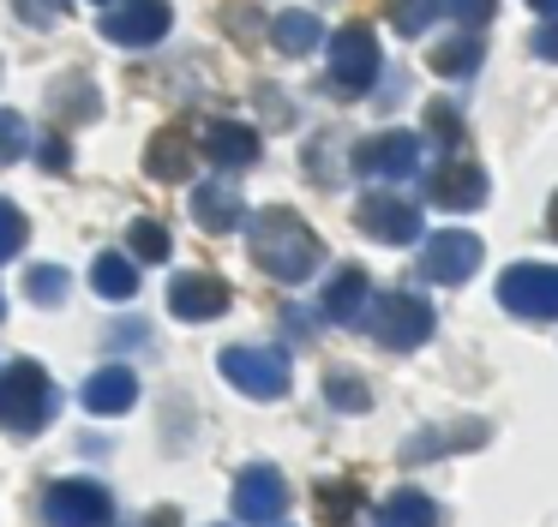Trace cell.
<instances>
[{
    "label": "cell",
    "instance_id": "cell-1",
    "mask_svg": "<svg viewBox=\"0 0 558 527\" xmlns=\"http://www.w3.org/2000/svg\"><path fill=\"white\" fill-rule=\"evenodd\" d=\"M246 252H253V264L270 282H306L325 264V240L282 204H270V210H258L246 222Z\"/></svg>",
    "mask_w": 558,
    "mask_h": 527
},
{
    "label": "cell",
    "instance_id": "cell-2",
    "mask_svg": "<svg viewBox=\"0 0 558 527\" xmlns=\"http://www.w3.org/2000/svg\"><path fill=\"white\" fill-rule=\"evenodd\" d=\"M54 414V383L37 359H13V366H0V426L31 438L43 431Z\"/></svg>",
    "mask_w": 558,
    "mask_h": 527
},
{
    "label": "cell",
    "instance_id": "cell-3",
    "mask_svg": "<svg viewBox=\"0 0 558 527\" xmlns=\"http://www.w3.org/2000/svg\"><path fill=\"white\" fill-rule=\"evenodd\" d=\"M498 306L534 323H558V264H510L498 275Z\"/></svg>",
    "mask_w": 558,
    "mask_h": 527
},
{
    "label": "cell",
    "instance_id": "cell-4",
    "mask_svg": "<svg viewBox=\"0 0 558 527\" xmlns=\"http://www.w3.org/2000/svg\"><path fill=\"white\" fill-rule=\"evenodd\" d=\"M361 318H366V330H373L385 347H421L426 335H433V323H438L433 306H426L421 294H402V287L397 294H378L373 311H361Z\"/></svg>",
    "mask_w": 558,
    "mask_h": 527
},
{
    "label": "cell",
    "instance_id": "cell-5",
    "mask_svg": "<svg viewBox=\"0 0 558 527\" xmlns=\"http://www.w3.org/2000/svg\"><path fill=\"white\" fill-rule=\"evenodd\" d=\"M373 78H378V36H373V24H342V30L330 36V90L361 96V90H373Z\"/></svg>",
    "mask_w": 558,
    "mask_h": 527
},
{
    "label": "cell",
    "instance_id": "cell-6",
    "mask_svg": "<svg viewBox=\"0 0 558 527\" xmlns=\"http://www.w3.org/2000/svg\"><path fill=\"white\" fill-rule=\"evenodd\" d=\"M222 378L253 402H277V395H289V354L282 347H229Z\"/></svg>",
    "mask_w": 558,
    "mask_h": 527
},
{
    "label": "cell",
    "instance_id": "cell-7",
    "mask_svg": "<svg viewBox=\"0 0 558 527\" xmlns=\"http://www.w3.org/2000/svg\"><path fill=\"white\" fill-rule=\"evenodd\" d=\"M43 522L49 527H109L114 498L97 479H54L49 498H43Z\"/></svg>",
    "mask_w": 558,
    "mask_h": 527
},
{
    "label": "cell",
    "instance_id": "cell-8",
    "mask_svg": "<svg viewBox=\"0 0 558 527\" xmlns=\"http://www.w3.org/2000/svg\"><path fill=\"white\" fill-rule=\"evenodd\" d=\"M354 222H361V234L385 240V246H409V240H421V204L378 186V192H361Z\"/></svg>",
    "mask_w": 558,
    "mask_h": 527
},
{
    "label": "cell",
    "instance_id": "cell-9",
    "mask_svg": "<svg viewBox=\"0 0 558 527\" xmlns=\"http://www.w3.org/2000/svg\"><path fill=\"white\" fill-rule=\"evenodd\" d=\"M349 162L361 180H409L421 168V138L414 132H373L349 150Z\"/></svg>",
    "mask_w": 558,
    "mask_h": 527
},
{
    "label": "cell",
    "instance_id": "cell-10",
    "mask_svg": "<svg viewBox=\"0 0 558 527\" xmlns=\"http://www.w3.org/2000/svg\"><path fill=\"white\" fill-rule=\"evenodd\" d=\"M169 24H174L169 0H114V7L102 12V36H109V42H121V48L162 42V36H169Z\"/></svg>",
    "mask_w": 558,
    "mask_h": 527
},
{
    "label": "cell",
    "instance_id": "cell-11",
    "mask_svg": "<svg viewBox=\"0 0 558 527\" xmlns=\"http://www.w3.org/2000/svg\"><path fill=\"white\" fill-rule=\"evenodd\" d=\"M474 270H481V240L462 234V228H445V234H433L421 246V275L426 282L457 287V282H469Z\"/></svg>",
    "mask_w": 558,
    "mask_h": 527
},
{
    "label": "cell",
    "instance_id": "cell-12",
    "mask_svg": "<svg viewBox=\"0 0 558 527\" xmlns=\"http://www.w3.org/2000/svg\"><path fill=\"white\" fill-rule=\"evenodd\" d=\"M282 510H289V486H282L277 467L270 462L241 467V479H234V515L253 522V527H265V522H277Z\"/></svg>",
    "mask_w": 558,
    "mask_h": 527
},
{
    "label": "cell",
    "instance_id": "cell-13",
    "mask_svg": "<svg viewBox=\"0 0 558 527\" xmlns=\"http://www.w3.org/2000/svg\"><path fill=\"white\" fill-rule=\"evenodd\" d=\"M169 311L186 323H210L229 311V282L222 275H205V270H186L169 282Z\"/></svg>",
    "mask_w": 558,
    "mask_h": 527
},
{
    "label": "cell",
    "instance_id": "cell-14",
    "mask_svg": "<svg viewBox=\"0 0 558 527\" xmlns=\"http://www.w3.org/2000/svg\"><path fill=\"white\" fill-rule=\"evenodd\" d=\"M426 198H433L438 210H481V204H486V168L445 162L433 180H426Z\"/></svg>",
    "mask_w": 558,
    "mask_h": 527
},
{
    "label": "cell",
    "instance_id": "cell-15",
    "mask_svg": "<svg viewBox=\"0 0 558 527\" xmlns=\"http://www.w3.org/2000/svg\"><path fill=\"white\" fill-rule=\"evenodd\" d=\"M258 150H265V138L253 126H241V120H210L205 126V156L217 168H253Z\"/></svg>",
    "mask_w": 558,
    "mask_h": 527
},
{
    "label": "cell",
    "instance_id": "cell-16",
    "mask_svg": "<svg viewBox=\"0 0 558 527\" xmlns=\"http://www.w3.org/2000/svg\"><path fill=\"white\" fill-rule=\"evenodd\" d=\"M366 299H373V275H366L361 264H342L325 282V318L330 323H361Z\"/></svg>",
    "mask_w": 558,
    "mask_h": 527
},
{
    "label": "cell",
    "instance_id": "cell-17",
    "mask_svg": "<svg viewBox=\"0 0 558 527\" xmlns=\"http://www.w3.org/2000/svg\"><path fill=\"white\" fill-rule=\"evenodd\" d=\"M78 402H85L90 414H126V407L138 402V378L126 366H102V371H90V378H85Z\"/></svg>",
    "mask_w": 558,
    "mask_h": 527
},
{
    "label": "cell",
    "instance_id": "cell-18",
    "mask_svg": "<svg viewBox=\"0 0 558 527\" xmlns=\"http://www.w3.org/2000/svg\"><path fill=\"white\" fill-rule=\"evenodd\" d=\"M486 419H457V426H433V431H421V443H409L402 450V462H433V455H445V450H481L486 443Z\"/></svg>",
    "mask_w": 558,
    "mask_h": 527
},
{
    "label": "cell",
    "instance_id": "cell-19",
    "mask_svg": "<svg viewBox=\"0 0 558 527\" xmlns=\"http://www.w3.org/2000/svg\"><path fill=\"white\" fill-rule=\"evenodd\" d=\"M145 174L150 180H186L193 174V138H186L181 126L157 132V138L145 144Z\"/></svg>",
    "mask_w": 558,
    "mask_h": 527
},
{
    "label": "cell",
    "instance_id": "cell-20",
    "mask_svg": "<svg viewBox=\"0 0 558 527\" xmlns=\"http://www.w3.org/2000/svg\"><path fill=\"white\" fill-rule=\"evenodd\" d=\"M270 42L282 48V54H313V48H325V24H318V12H306V7H294V12H282L277 24H270Z\"/></svg>",
    "mask_w": 558,
    "mask_h": 527
},
{
    "label": "cell",
    "instance_id": "cell-21",
    "mask_svg": "<svg viewBox=\"0 0 558 527\" xmlns=\"http://www.w3.org/2000/svg\"><path fill=\"white\" fill-rule=\"evenodd\" d=\"M378 522L385 527H438V503L426 498V491L402 486V491H390V498L378 503Z\"/></svg>",
    "mask_w": 558,
    "mask_h": 527
},
{
    "label": "cell",
    "instance_id": "cell-22",
    "mask_svg": "<svg viewBox=\"0 0 558 527\" xmlns=\"http://www.w3.org/2000/svg\"><path fill=\"white\" fill-rule=\"evenodd\" d=\"M193 222L210 228V234H229V228H241V198H234L229 186H198L193 192Z\"/></svg>",
    "mask_w": 558,
    "mask_h": 527
},
{
    "label": "cell",
    "instance_id": "cell-23",
    "mask_svg": "<svg viewBox=\"0 0 558 527\" xmlns=\"http://www.w3.org/2000/svg\"><path fill=\"white\" fill-rule=\"evenodd\" d=\"M481 54H486V42L474 30L469 36H450V42L433 48V72H438V78H469V72L481 66Z\"/></svg>",
    "mask_w": 558,
    "mask_h": 527
},
{
    "label": "cell",
    "instance_id": "cell-24",
    "mask_svg": "<svg viewBox=\"0 0 558 527\" xmlns=\"http://www.w3.org/2000/svg\"><path fill=\"white\" fill-rule=\"evenodd\" d=\"M90 282H97L102 299H133L138 294V270H133V258H121V252H102V258L90 264Z\"/></svg>",
    "mask_w": 558,
    "mask_h": 527
},
{
    "label": "cell",
    "instance_id": "cell-25",
    "mask_svg": "<svg viewBox=\"0 0 558 527\" xmlns=\"http://www.w3.org/2000/svg\"><path fill=\"white\" fill-rule=\"evenodd\" d=\"M126 246H133V258H145V264H162L174 252V240H169V228L157 222V216H138L133 228H126Z\"/></svg>",
    "mask_w": 558,
    "mask_h": 527
},
{
    "label": "cell",
    "instance_id": "cell-26",
    "mask_svg": "<svg viewBox=\"0 0 558 527\" xmlns=\"http://www.w3.org/2000/svg\"><path fill=\"white\" fill-rule=\"evenodd\" d=\"M66 287H73V275H66L61 264H37V270L25 275V294L37 299V306H61Z\"/></svg>",
    "mask_w": 558,
    "mask_h": 527
},
{
    "label": "cell",
    "instance_id": "cell-27",
    "mask_svg": "<svg viewBox=\"0 0 558 527\" xmlns=\"http://www.w3.org/2000/svg\"><path fill=\"white\" fill-rule=\"evenodd\" d=\"M325 395H330V407H342V414H366V407H373V390H366L354 371H330Z\"/></svg>",
    "mask_w": 558,
    "mask_h": 527
},
{
    "label": "cell",
    "instance_id": "cell-28",
    "mask_svg": "<svg viewBox=\"0 0 558 527\" xmlns=\"http://www.w3.org/2000/svg\"><path fill=\"white\" fill-rule=\"evenodd\" d=\"M354 510H361V486H349V479H325L318 486V515L325 522H349Z\"/></svg>",
    "mask_w": 558,
    "mask_h": 527
},
{
    "label": "cell",
    "instance_id": "cell-29",
    "mask_svg": "<svg viewBox=\"0 0 558 527\" xmlns=\"http://www.w3.org/2000/svg\"><path fill=\"white\" fill-rule=\"evenodd\" d=\"M433 19H438V0H390V24L402 36H421Z\"/></svg>",
    "mask_w": 558,
    "mask_h": 527
},
{
    "label": "cell",
    "instance_id": "cell-30",
    "mask_svg": "<svg viewBox=\"0 0 558 527\" xmlns=\"http://www.w3.org/2000/svg\"><path fill=\"white\" fill-rule=\"evenodd\" d=\"M25 150H31V126L13 114V108H0V168H7V162H19Z\"/></svg>",
    "mask_w": 558,
    "mask_h": 527
},
{
    "label": "cell",
    "instance_id": "cell-31",
    "mask_svg": "<svg viewBox=\"0 0 558 527\" xmlns=\"http://www.w3.org/2000/svg\"><path fill=\"white\" fill-rule=\"evenodd\" d=\"M426 132H433L445 150H457V144H462V114H457V108H445V102H433V108H426Z\"/></svg>",
    "mask_w": 558,
    "mask_h": 527
},
{
    "label": "cell",
    "instance_id": "cell-32",
    "mask_svg": "<svg viewBox=\"0 0 558 527\" xmlns=\"http://www.w3.org/2000/svg\"><path fill=\"white\" fill-rule=\"evenodd\" d=\"M25 234H31V228H25V216H19L13 204L0 198V264H7L19 246H25Z\"/></svg>",
    "mask_w": 558,
    "mask_h": 527
},
{
    "label": "cell",
    "instance_id": "cell-33",
    "mask_svg": "<svg viewBox=\"0 0 558 527\" xmlns=\"http://www.w3.org/2000/svg\"><path fill=\"white\" fill-rule=\"evenodd\" d=\"M438 7H450V19H457V24H469V30H481V24L498 12V0H438Z\"/></svg>",
    "mask_w": 558,
    "mask_h": 527
},
{
    "label": "cell",
    "instance_id": "cell-34",
    "mask_svg": "<svg viewBox=\"0 0 558 527\" xmlns=\"http://www.w3.org/2000/svg\"><path fill=\"white\" fill-rule=\"evenodd\" d=\"M66 7H73V0H13V12H19L25 24H37V30H43V24H54Z\"/></svg>",
    "mask_w": 558,
    "mask_h": 527
},
{
    "label": "cell",
    "instance_id": "cell-35",
    "mask_svg": "<svg viewBox=\"0 0 558 527\" xmlns=\"http://www.w3.org/2000/svg\"><path fill=\"white\" fill-rule=\"evenodd\" d=\"M534 54H541V60H553V66H558V12L541 24V30H534Z\"/></svg>",
    "mask_w": 558,
    "mask_h": 527
},
{
    "label": "cell",
    "instance_id": "cell-36",
    "mask_svg": "<svg viewBox=\"0 0 558 527\" xmlns=\"http://www.w3.org/2000/svg\"><path fill=\"white\" fill-rule=\"evenodd\" d=\"M66 162H73V150H66L61 138H49V144H43V168H49V174H61Z\"/></svg>",
    "mask_w": 558,
    "mask_h": 527
},
{
    "label": "cell",
    "instance_id": "cell-37",
    "mask_svg": "<svg viewBox=\"0 0 558 527\" xmlns=\"http://www.w3.org/2000/svg\"><path fill=\"white\" fill-rule=\"evenodd\" d=\"M282 323H289V335H313V311H301V306H289V311H282Z\"/></svg>",
    "mask_w": 558,
    "mask_h": 527
},
{
    "label": "cell",
    "instance_id": "cell-38",
    "mask_svg": "<svg viewBox=\"0 0 558 527\" xmlns=\"http://www.w3.org/2000/svg\"><path fill=\"white\" fill-rule=\"evenodd\" d=\"M546 234L558 240V192H553V204H546Z\"/></svg>",
    "mask_w": 558,
    "mask_h": 527
},
{
    "label": "cell",
    "instance_id": "cell-39",
    "mask_svg": "<svg viewBox=\"0 0 558 527\" xmlns=\"http://www.w3.org/2000/svg\"><path fill=\"white\" fill-rule=\"evenodd\" d=\"M529 7H541V12H558V0H529Z\"/></svg>",
    "mask_w": 558,
    "mask_h": 527
},
{
    "label": "cell",
    "instance_id": "cell-40",
    "mask_svg": "<svg viewBox=\"0 0 558 527\" xmlns=\"http://www.w3.org/2000/svg\"><path fill=\"white\" fill-rule=\"evenodd\" d=\"M0 318H7V299H0Z\"/></svg>",
    "mask_w": 558,
    "mask_h": 527
},
{
    "label": "cell",
    "instance_id": "cell-41",
    "mask_svg": "<svg viewBox=\"0 0 558 527\" xmlns=\"http://www.w3.org/2000/svg\"><path fill=\"white\" fill-rule=\"evenodd\" d=\"M102 7H114V0H102Z\"/></svg>",
    "mask_w": 558,
    "mask_h": 527
}]
</instances>
